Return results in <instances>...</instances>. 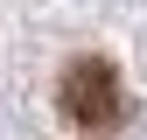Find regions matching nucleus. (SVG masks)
Masks as SVG:
<instances>
[{
  "label": "nucleus",
  "instance_id": "f257e3e1",
  "mask_svg": "<svg viewBox=\"0 0 147 140\" xmlns=\"http://www.w3.org/2000/svg\"><path fill=\"white\" fill-rule=\"evenodd\" d=\"M56 105H63L70 126L91 133V140H105V133L126 126V84H119V70L105 63V56H77V63H63Z\"/></svg>",
  "mask_w": 147,
  "mask_h": 140
}]
</instances>
